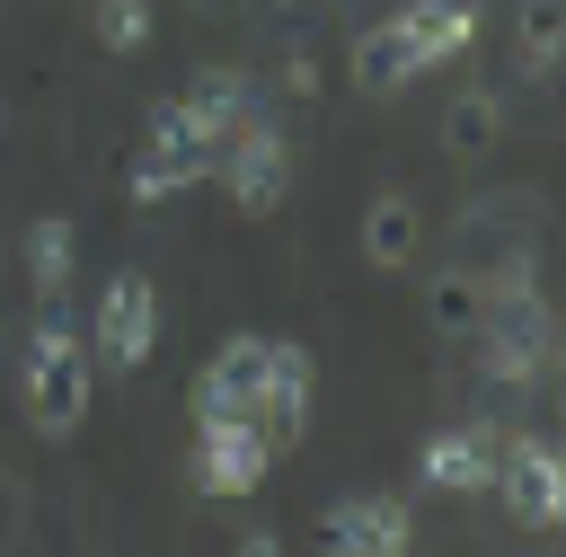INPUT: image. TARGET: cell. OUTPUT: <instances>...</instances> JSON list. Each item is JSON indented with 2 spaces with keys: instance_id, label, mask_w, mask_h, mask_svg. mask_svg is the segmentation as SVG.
<instances>
[{
  "instance_id": "2",
  "label": "cell",
  "mask_w": 566,
  "mask_h": 557,
  "mask_svg": "<svg viewBox=\"0 0 566 557\" xmlns=\"http://www.w3.org/2000/svg\"><path fill=\"white\" fill-rule=\"evenodd\" d=\"M221 115L186 88V97H168L159 115H150V150L133 159V203H168V195H186V186H203L212 177V150H221Z\"/></svg>"
},
{
  "instance_id": "11",
  "label": "cell",
  "mask_w": 566,
  "mask_h": 557,
  "mask_svg": "<svg viewBox=\"0 0 566 557\" xmlns=\"http://www.w3.org/2000/svg\"><path fill=\"white\" fill-rule=\"evenodd\" d=\"M318 539H327V548H354V557H398V548L416 539V522H407L398 495H345V504H327Z\"/></svg>"
},
{
  "instance_id": "18",
  "label": "cell",
  "mask_w": 566,
  "mask_h": 557,
  "mask_svg": "<svg viewBox=\"0 0 566 557\" xmlns=\"http://www.w3.org/2000/svg\"><path fill=\"white\" fill-rule=\"evenodd\" d=\"M513 53H522L531 80L557 71V53H566V0H513Z\"/></svg>"
},
{
  "instance_id": "9",
  "label": "cell",
  "mask_w": 566,
  "mask_h": 557,
  "mask_svg": "<svg viewBox=\"0 0 566 557\" xmlns=\"http://www.w3.org/2000/svg\"><path fill=\"white\" fill-rule=\"evenodd\" d=\"M495 460H504V433L495 424H451V433H424L416 477L433 495H486L495 486Z\"/></svg>"
},
{
  "instance_id": "16",
  "label": "cell",
  "mask_w": 566,
  "mask_h": 557,
  "mask_svg": "<svg viewBox=\"0 0 566 557\" xmlns=\"http://www.w3.org/2000/svg\"><path fill=\"white\" fill-rule=\"evenodd\" d=\"M504 141V97L495 88H460L451 106H442V150L451 159H486Z\"/></svg>"
},
{
  "instance_id": "6",
  "label": "cell",
  "mask_w": 566,
  "mask_h": 557,
  "mask_svg": "<svg viewBox=\"0 0 566 557\" xmlns=\"http://www.w3.org/2000/svg\"><path fill=\"white\" fill-rule=\"evenodd\" d=\"M486 495H504V513L522 530H557L566 522V469H557V451L539 433H504V460H495Z\"/></svg>"
},
{
  "instance_id": "17",
  "label": "cell",
  "mask_w": 566,
  "mask_h": 557,
  "mask_svg": "<svg viewBox=\"0 0 566 557\" xmlns=\"http://www.w3.org/2000/svg\"><path fill=\"white\" fill-rule=\"evenodd\" d=\"M71 265H80V230H71V212H44L27 230V283H35V301H62Z\"/></svg>"
},
{
  "instance_id": "7",
  "label": "cell",
  "mask_w": 566,
  "mask_h": 557,
  "mask_svg": "<svg viewBox=\"0 0 566 557\" xmlns=\"http://www.w3.org/2000/svg\"><path fill=\"white\" fill-rule=\"evenodd\" d=\"M310 389H318L310 345H274L265 336V380H256V407H248V424L265 433V451H292L310 433Z\"/></svg>"
},
{
  "instance_id": "8",
  "label": "cell",
  "mask_w": 566,
  "mask_h": 557,
  "mask_svg": "<svg viewBox=\"0 0 566 557\" xmlns=\"http://www.w3.org/2000/svg\"><path fill=\"white\" fill-rule=\"evenodd\" d=\"M265 460L274 451H265V433L248 416H212V424H195V460L186 469H195L203 495H256L265 486Z\"/></svg>"
},
{
  "instance_id": "3",
  "label": "cell",
  "mask_w": 566,
  "mask_h": 557,
  "mask_svg": "<svg viewBox=\"0 0 566 557\" xmlns=\"http://www.w3.org/2000/svg\"><path fill=\"white\" fill-rule=\"evenodd\" d=\"M478 345H486L478 354V380L486 389H531L548 371V354H557V318H548V301L531 283H504L478 309Z\"/></svg>"
},
{
  "instance_id": "21",
  "label": "cell",
  "mask_w": 566,
  "mask_h": 557,
  "mask_svg": "<svg viewBox=\"0 0 566 557\" xmlns=\"http://www.w3.org/2000/svg\"><path fill=\"white\" fill-rule=\"evenodd\" d=\"M195 9H221V0H195Z\"/></svg>"
},
{
  "instance_id": "1",
  "label": "cell",
  "mask_w": 566,
  "mask_h": 557,
  "mask_svg": "<svg viewBox=\"0 0 566 557\" xmlns=\"http://www.w3.org/2000/svg\"><path fill=\"white\" fill-rule=\"evenodd\" d=\"M88 389H97V362H88V345H80L71 309H62V301H35V318H27V371H18L27 424H35V433H53V442H62V433H80Z\"/></svg>"
},
{
  "instance_id": "20",
  "label": "cell",
  "mask_w": 566,
  "mask_h": 557,
  "mask_svg": "<svg viewBox=\"0 0 566 557\" xmlns=\"http://www.w3.org/2000/svg\"><path fill=\"white\" fill-rule=\"evenodd\" d=\"M274 80H283V97H318V62H310V44H292Z\"/></svg>"
},
{
  "instance_id": "15",
  "label": "cell",
  "mask_w": 566,
  "mask_h": 557,
  "mask_svg": "<svg viewBox=\"0 0 566 557\" xmlns=\"http://www.w3.org/2000/svg\"><path fill=\"white\" fill-rule=\"evenodd\" d=\"M478 309H486V274L451 265V274H433V283H424V336L460 345V336H478Z\"/></svg>"
},
{
  "instance_id": "10",
  "label": "cell",
  "mask_w": 566,
  "mask_h": 557,
  "mask_svg": "<svg viewBox=\"0 0 566 557\" xmlns=\"http://www.w3.org/2000/svg\"><path fill=\"white\" fill-rule=\"evenodd\" d=\"M256 380H265V336H230V345L195 371V389H186L195 424H212V416H248V407H256Z\"/></svg>"
},
{
  "instance_id": "14",
  "label": "cell",
  "mask_w": 566,
  "mask_h": 557,
  "mask_svg": "<svg viewBox=\"0 0 566 557\" xmlns=\"http://www.w3.org/2000/svg\"><path fill=\"white\" fill-rule=\"evenodd\" d=\"M398 27H407V44H416V62L433 71V62L469 53V35H478V9H469V0H407V9H398Z\"/></svg>"
},
{
  "instance_id": "19",
  "label": "cell",
  "mask_w": 566,
  "mask_h": 557,
  "mask_svg": "<svg viewBox=\"0 0 566 557\" xmlns=\"http://www.w3.org/2000/svg\"><path fill=\"white\" fill-rule=\"evenodd\" d=\"M150 27H159V18H150V0H97V9H88V35H97L106 53H142V44H150Z\"/></svg>"
},
{
  "instance_id": "12",
  "label": "cell",
  "mask_w": 566,
  "mask_h": 557,
  "mask_svg": "<svg viewBox=\"0 0 566 557\" xmlns=\"http://www.w3.org/2000/svg\"><path fill=\"white\" fill-rule=\"evenodd\" d=\"M345 71H354V88H363V97H398V88L424 71V62H416V44H407V27H398V9H389V18H371V27H354Z\"/></svg>"
},
{
  "instance_id": "13",
  "label": "cell",
  "mask_w": 566,
  "mask_h": 557,
  "mask_svg": "<svg viewBox=\"0 0 566 557\" xmlns=\"http://www.w3.org/2000/svg\"><path fill=\"white\" fill-rule=\"evenodd\" d=\"M363 256H371L380 274H407V265L424 256V212H416V195L380 186V195L363 203Z\"/></svg>"
},
{
  "instance_id": "5",
  "label": "cell",
  "mask_w": 566,
  "mask_h": 557,
  "mask_svg": "<svg viewBox=\"0 0 566 557\" xmlns=\"http://www.w3.org/2000/svg\"><path fill=\"white\" fill-rule=\"evenodd\" d=\"M150 345H159V292H150L142 274H115V283L97 292L88 362H97V371H115V380H133V371L150 362Z\"/></svg>"
},
{
  "instance_id": "4",
  "label": "cell",
  "mask_w": 566,
  "mask_h": 557,
  "mask_svg": "<svg viewBox=\"0 0 566 557\" xmlns=\"http://www.w3.org/2000/svg\"><path fill=\"white\" fill-rule=\"evenodd\" d=\"M212 168H221V186H230V203H239V212H274V203H283V186H292V141H283V124H274L265 106H248V115L221 133Z\"/></svg>"
}]
</instances>
